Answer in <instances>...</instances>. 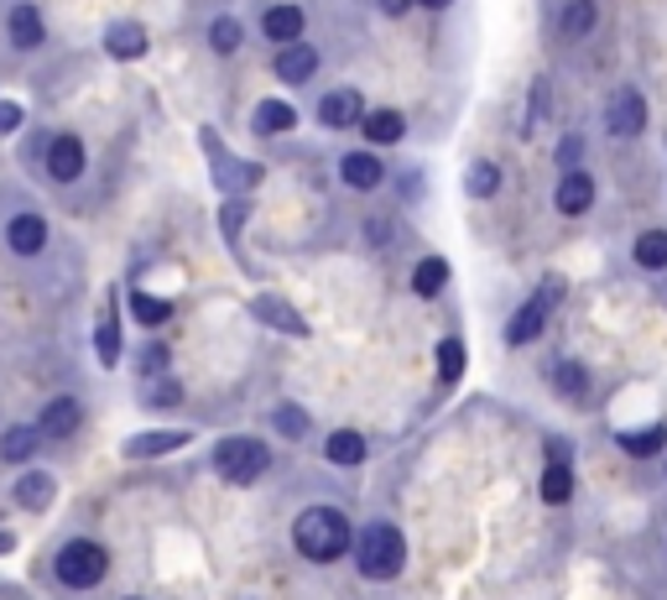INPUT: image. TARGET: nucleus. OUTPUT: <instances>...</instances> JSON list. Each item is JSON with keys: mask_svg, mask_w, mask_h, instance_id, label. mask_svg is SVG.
<instances>
[{"mask_svg": "<svg viewBox=\"0 0 667 600\" xmlns=\"http://www.w3.org/2000/svg\"><path fill=\"white\" fill-rule=\"evenodd\" d=\"M204 146H209V163L219 168V189H225V193L256 189V183H262V168H256V163H240V168H235V163L225 157V146H219L215 131H204Z\"/></svg>", "mask_w": 667, "mask_h": 600, "instance_id": "0eeeda50", "label": "nucleus"}, {"mask_svg": "<svg viewBox=\"0 0 667 600\" xmlns=\"http://www.w3.org/2000/svg\"><path fill=\"white\" fill-rule=\"evenodd\" d=\"M209 43H215V52H235L240 48V22L235 16H219V22L209 26Z\"/></svg>", "mask_w": 667, "mask_h": 600, "instance_id": "f704fd0d", "label": "nucleus"}, {"mask_svg": "<svg viewBox=\"0 0 667 600\" xmlns=\"http://www.w3.org/2000/svg\"><path fill=\"white\" fill-rule=\"evenodd\" d=\"M339 178H344L350 189H376V183L386 178V168H381V157H376V152H344Z\"/></svg>", "mask_w": 667, "mask_h": 600, "instance_id": "4468645a", "label": "nucleus"}, {"mask_svg": "<svg viewBox=\"0 0 667 600\" xmlns=\"http://www.w3.org/2000/svg\"><path fill=\"white\" fill-rule=\"evenodd\" d=\"M605 131L616 136V142H631V136H642L646 131V99L642 89H616V99H610V110H605Z\"/></svg>", "mask_w": 667, "mask_h": 600, "instance_id": "423d86ee", "label": "nucleus"}, {"mask_svg": "<svg viewBox=\"0 0 667 600\" xmlns=\"http://www.w3.org/2000/svg\"><path fill=\"white\" fill-rule=\"evenodd\" d=\"M558 303H563V283L553 277V283H543V288L517 309V319L506 324V345H532V339L543 335V324H548V313L558 309Z\"/></svg>", "mask_w": 667, "mask_h": 600, "instance_id": "39448f33", "label": "nucleus"}, {"mask_svg": "<svg viewBox=\"0 0 667 600\" xmlns=\"http://www.w3.org/2000/svg\"><path fill=\"white\" fill-rule=\"evenodd\" d=\"M360 131H365L371 146H397L407 136V120L397 116V110H371V116L360 120Z\"/></svg>", "mask_w": 667, "mask_h": 600, "instance_id": "aec40b11", "label": "nucleus"}, {"mask_svg": "<svg viewBox=\"0 0 667 600\" xmlns=\"http://www.w3.org/2000/svg\"><path fill=\"white\" fill-rule=\"evenodd\" d=\"M444 283H449V262H444V256H423L417 272H412V292H417V298H438Z\"/></svg>", "mask_w": 667, "mask_h": 600, "instance_id": "393cba45", "label": "nucleus"}, {"mask_svg": "<svg viewBox=\"0 0 667 600\" xmlns=\"http://www.w3.org/2000/svg\"><path fill=\"white\" fill-rule=\"evenodd\" d=\"M262 32L271 37V43L292 48V43L303 37V5H271V11L262 16Z\"/></svg>", "mask_w": 667, "mask_h": 600, "instance_id": "2eb2a0df", "label": "nucleus"}, {"mask_svg": "<svg viewBox=\"0 0 667 600\" xmlns=\"http://www.w3.org/2000/svg\"><path fill=\"white\" fill-rule=\"evenodd\" d=\"M22 125V105H0V131H16Z\"/></svg>", "mask_w": 667, "mask_h": 600, "instance_id": "58836bf2", "label": "nucleus"}, {"mask_svg": "<svg viewBox=\"0 0 667 600\" xmlns=\"http://www.w3.org/2000/svg\"><path fill=\"white\" fill-rule=\"evenodd\" d=\"M631 256L642 272H667V230H642L636 245H631Z\"/></svg>", "mask_w": 667, "mask_h": 600, "instance_id": "b1692460", "label": "nucleus"}, {"mask_svg": "<svg viewBox=\"0 0 667 600\" xmlns=\"http://www.w3.org/2000/svg\"><path fill=\"white\" fill-rule=\"evenodd\" d=\"M5 245L16 251V256H37L43 245H48V219L43 215H16L5 225Z\"/></svg>", "mask_w": 667, "mask_h": 600, "instance_id": "f8f14e48", "label": "nucleus"}, {"mask_svg": "<svg viewBox=\"0 0 667 600\" xmlns=\"http://www.w3.org/2000/svg\"><path fill=\"white\" fill-rule=\"evenodd\" d=\"M43 37H48L43 11H37V5H16V11H11V43L22 52H32V48H43Z\"/></svg>", "mask_w": 667, "mask_h": 600, "instance_id": "6ab92c4d", "label": "nucleus"}, {"mask_svg": "<svg viewBox=\"0 0 667 600\" xmlns=\"http://www.w3.org/2000/svg\"><path fill=\"white\" fill-rule=\"evenodd\" d=\"M52 569H58V579H63L69 590H95L99 579L110 575V553L99 549V543H89V538H73V543L58 549Z\"/></svg>", "mask_w": 667, "mask_h": 600, "instance_id": "20e7f679", "label": "nucleus"}, {"mask_svg": "<svg viewBox=\"0 0 667 600\" xmlns=\"http://www.w3.org/2000/svg\"><path fill=\"white\" fill-rule=\"evenodd\" d=\"M386 230H391V225H386V219H371V225H365V236H371V245H386Z\"/></svg>", "mask_w": 667, "mask_h": 600, "instance_id": "ea45409f", "label": "nucleus"}, {"mask_svg": "<svg viewBox=\"0 0 667 600\" xmlns=\"http://www.w3.org/2000/svg\"><path fill=\"white\" fill-rule=\"evenodd\" d=\"M459 376H464V345H459V339H444V345H438V382H459Z\"/></svg>", "mask_w": 667, "mask_h": 600, "instance_id": "473e14b6", "label": "nucleus"}, {"mask_svg": "<svg viewBox=\"0 0 667 600\" xmlns=\"http://www.w3.org/2000/svg\"><path fill=\"white\" fill-rule=\"evenodd\" d=\"M464 193H470V199H496L500 193V168L496 163H470V172H464Z\"/></svg>", "mask_w": 667, "mask_h": 600, "instance_id": "c756f323", "label": "nucleus"}, {"mask_svg": "<svg viewBox=\"0 0 667 600\" xmlns=\"http://www.w3.org/2000/svg\"><path fill=\"white\" fill-rule=\"evenodd\" d=\"M266 465H271V449H266L262 439L230 433V439H219L215 444V476L230 480V485H251V480H262Z\"/></svg>", "mask_w": 667, "mask_h": 600, "instance_id": "7ed1b4c3", "label": "nucleus"}, {"mask_svg": "<svg viewBox=\"0 0 667 600\" xmlns=\"http://www.w3.org/2000/svg\"><path fill=\"white\" fill-rule=\"evenodd\" d=\"M52 496H58V480H52L48 470H32V476L16 480V502H22L26 512H48Z\"/></svg>", "mask_w": 667, "mask_h": 600, "instance_id": "412c9836", "label": "nucleus"}, {"mask_svg": "<svg viewBox=\"0 0 667 600\" xmlns=\"http://www.w3.org/2000/svg\"><path fill=\"white\" fill-rule=\"evenodd\" d=\"M11 543H16V538H11V532H0V553H11Z\"/></svg>", "mask_w": 667, "mask_h": 600, "instance_id": "c03bdc74", "label": "nucleus"}, {"mask_svg": "<svg viewBox=\"0 0 667 600\" xmlns=\"http://www.w3.org/2000/svg\"><path fill=\"white\" fill-rule=\"evenodd\" d=\"M537 491H543V502L548 506H563L573 496V470H569V459H553L548 470H543V485H537Z\"/></svg>", "mask_w": 667, "mask_h": 600, "instance_id": "a878e982", "label": "nucleus"}, {"mask_svg": "<svg viewBox=\"0 0 667 600\" xmlns=\"http://www.w3.org/2000/svg\"><path fill=\"white\" fill-rule=\"evenodd\" d=\"M355 564L365 579H397L407 564V543L402 532L391 528V523H371V528H360L355 538Z\"/></svg>", "mask_w": 667, "mask_h": 600, "instance_id": "f03ea898", "label": "nucleus"}, {"mask_svg": "<svg viewBox=\"0 0 667 600\" xmlns=\"http://www.w3.org/2000/svg\"><path fill=\"white\" fill-rule=\"evenodd\" d=\"M318 120H324L329 131L360 125V120H365V99H360V89H333V95H324V105H318Z\"/></svg>", "mask_w": 667, "mask_h": 600, "instance_id": "9b49d317", "label": "nucleus"}, {"mask_svg": "<svg viewBox=\"0 0 667 600\" xmlns=\"http://www.w3.org/2000/svg\"><path fill=\"white\" fill-rule=\"evenodd\" d=\"M84 168H89V152H84L78 136H58V142H48V172L58 178V183L84 178Z\"/></svg>", "mask_w": 667, "mask_h": 600, "instance_id": "6e6552de", "label": "nucleus"}, {"mask_svg": "<svg viewBox=\"0 0 667 600\" xmlns=\"http://www.w3.org/2000/svg\"><path fill=\"white\" fill-rule=\"evenodd\" d=\"M423 5H428V11H444V5H453V0H423Z\"/></svg>", "mask_w": 667, "mask_h": 600, "instance_id": "a18cd8bd", "label": "nucleus"}, {"mask_svg": "<svg viewBox=\"0 0 667 600\" xmlns=\"http://www.w3.org/2000/svg\"><path fill=\"white\" fill-rule=\"evenodd\" d=\"M595 22H599V11H595V0H569V11H563V37L569 43H579V37H590L595 32Z\"/></svg>", "mask_w": 667, "mask_h": 600, "instance_id": "c85d7f7f", "label": "nucleus"}, {"mask_svg": "<svg viewBox=\"0 0 667 600\" xmlns=\"http://www.w3.org/2000/svg\"><path fill=\"white\" fill-rule=\"evenodd\" d=\"M142 397H146V408H172V403L183 397V386L178 382H146Z\"/></svg>", "mask_w": 667, "mask_h": 600, "instance_id": "c9c22d12", "label": "nucleus"}, {"mask_svg": "<svg viewBox=\"0 0 667 600\" xmlns=\"http://www.w3.org/2000/svg\"><path fill=\"white\" fill-rule=\"evenodd\" d=\"M553 386H558V397L584 403V397H590V371H584L579 360H558V365H553Z\"/></svg>", "mask_w": 667, "mask_h": 600, "instance_id": "5701e85b", "label": "nucleus"}, {"mask_svg": "<svg viewBox=\"0 0 667 600\" xmlns=\"http://www.w3.org/2000/svg\"><path fill=\"white\" fill-rule=\"evenodd\" d=\"M407 5H412V0H381V11H386V16H402Z\"/></svg>", "mask_w": 667, "mask_h": 600, "instance_id": "37998d69", "label": "nucleus"}, {"mask_svg": "<svg viewBox=\"0 0 667 600\" xmlns=\"http://www.w3.org/2000/svg\"><path fill=\"white\" fill-rule=\"evenodd\" d=\"M95 350H99V360H105V365H120V329H116V319H105V324H99Z\"/></svg>", "mask_w": 667, "mask_h": 600, "instance_id": "72a5a7b5", "label": "nucleus"}, {"mask_svg": "<svg viewBox=\"0 0 667 600\" xmlns=\"http://www.w3.org/2000/svg\"><path fill=\"white\" fill-rule=\"evenodd\" d=\"M189 444V433L172 429V433H136V439H125V459H157V455H172V449H183Z\"/></svg>", "mask_w": 667, "mask_h": 600, "instance_id": "dca6fc26", "label": "nucleus"}, {"mask_svg": "<svg viewBox=\"0 0 667 600\" xmlns=\"http://www.w3.org/2000/svg\"><path fill=\"white\" fill-rule=\"evenodd\" d=\"M292 543L303 559L313 564H333L339 553L355 543V532H350V517L339 512V506H308L298 523H292Z\"/></svg>", "mask_w": 667, "mask_h": 600, "instance_id": "f257e3e1", "label": "nucleus"}, {"mask_svg": "<svg viewBox=\"0 0 667 600\" xmlns=\"http://www.w3.org/2000/svg\"><path fill=\"white\" fill-rule=\"evenodd\" d=\"M37 439H43L37 429H5L0 433V459H26L37 449Z\"/></svg>", "mask_w": 667, "mask_h": 600, "instance_id": "2f4dec72", "label": "nucleus"}, {"mask_svg": "<svg viewBox=\"0 0 667 600\" xmlns=\"http://www.w3.org/2000/svg\"><path fill=\"white\" fill-rule=\"evenodd\" d=\"M78 423H84V403L78 397H52L37 418V433L43 439H69V433H78Z\"/></svg>", "mask_w": 667, "mask_h": 600, "instance_id": "1a4fd4ad", "label": "nucleus"}, {"mask_svg": "<svg viewBox=\"0 0 667 600\" xmlns=\"http://www.w3.org/2000/svg\"><path fill=\"white\" fill-rule=\"evenodd\" d=\"M240 219H245V204H230V209H225V230H230V236L240 230Z\"/></svg>", "mask_w": 667, "mask_h": 600, "instance_id": "a19ab883", "label": "nucleus"}, {"mask_svg": "<svg viewBox=\"0 0 667 600\" xmlns=\"http://www.w3.org/2000/svg\"><path fill=\"white\" fill-rule=\"evenodd\" d=\"M313 73H318V52H313L308 43L282 48V58H277V79H282V84H308Z\"/></svg>", "mask_w": 667, "mask_h": 600, "instance_id": "f3484780", "label": "nucleus"}, {"mask_svg": "<svg viewBox=\"0 0 667 600\" xmlns=\"http://www.w3.org/2000/svg\"><path fill=\"white\" fill-rule=\"evenodd\" d=\"M573 157H579V136H569V142L558 146V163H573Z\"/></svg>", "mask_w": 667, "mask_h": 600, "instance_id": "79ce46f5", "label": "nucleus"}, {"mask_svg": "<svg viewBox=\"0 0 667 600\" xmlns=\"http://www.w3.org/2000/svg\"><path fill=\"white\" fill-rule=\"evenodd\" d=\"M142 371H146V376H157V371H167V345H157V339L146 345V350H142Z\"/></svg>", "mask_w": 667, "mask_h": 600, "instance_id": "4c0bfd02", "label": "nucleus"}, {"mask_svg": "<svg viewBox=\"0 0 667 600\" xmlns=\"http://www.w3.org/2000/svg\"><path fill=\"white\" fill-rule=\"evenodd\" d=\"M105 52H110V58H142L146 32L136 22H116L110 32H105Z\"/></svg>", "mask_w": 667, "mask_h": 600, "instance_id": "4be33fe9", "label": "nucleus"}, {"mask_svg": "<svg viewBox=\"0 0 667 600\" xmlns=\"http://www.w3.org/2000/svg\"><path fill=\"white\" fill-rule=\"evenodd\" d=\"M251 313H256V319H266L271 329H282V335H308V324H303V313L292 309V303H282L277 292H262V298L251 303Z\"/></svg>", "mask_w": 667, "mask_h": 600, "instance_id": "ddd939ff", "label": "nucleus"}, {"mask_svg": "<svg viewBox=\"0 0 667 600\" xmlns=\"http://www.w3.org/2000/svg\"><path fill=\"white\" fill-rule=\"evenodd\" d=\"M616 444H620V449H626L631 459H652V455H663L667 429H663V423H646V429H620V433H616Z\"/></svg>", "mask_w": 667, "mask_h": 600, "instance_id": "a211bd4d", "label": "nucleus"}, {"mask_svg": "<svg viewBox=\"0 0 667 600\" xmlns=\"http://www.w3.org/2000/svg\"><path fill=\"white\" fill-rule=\"evenodd\" d=\"M324 459H329V465H360V459H365V439H360L355 429L329 433V444H324Z\"/></svg>", "mask_w": 667, "mask_h": 600, "instance_id": "bb28decb", "label": "nucleus"}, {"mask_svg": "<svg viewBox=\"0 0 667 600\" xmlns=\"http://www.w3.org/2000/svg\"><path fill=\"white\" fill-rule=\"evenodd\" d=\"M277 433H292V439H298V433H308V412L303 408H277Z\"/></svg>", "mask_w": 667, "mask_h": 600, "instance_id": "e433bc0d", "label": "nucleus"}, {"mask_svg": "<svg viewBox=\"0 0 667 600\" xmlns=\"http://www.w3.org/2000/svg\"><path fill=\"white\" fill-rule=\"evenodd\" d=\"M553 204H558V215H584V209L595 204V178H590V172H579V168H569L563 178H558Z\"/></svg>", "mask_w": 667, "mask_h": 600, "instance_id": "9d476101", "label": "nucleus"}, {"mask_svg": "<svg viewBox=\"0 0 667 600\" xmlns=\"http://www.w3.org/2000/svg\"><path fill=\"white\" fill-rule=\"evenodd\" d=\"M131 313L142 319L146 329H157V324L172 319V303H167V298H151V292H131Z\"/></svg>", "mask_w": 667, "mask_h": 600, "instance_id": "7c9ffc66", "label": "nucleus"}, {"mask_svg": "<svg viewBox=\"0 0 667 600\" xmlns=\"http://www.w3.org/2000/svg\"><path fill=\"white\" fill-rule=\"evenodd\" d=\"M292 125H298V110H292V105H282V99H262V105H256V131L282 136V131H292Z\"/></svg>", "mask_w": 667, "mask_h": 600, "instance_id": "cd10ccee", "label": "nucleus"}]
</instances>
